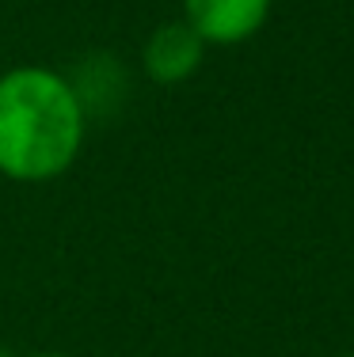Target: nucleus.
<instances>
[{"label":"nucleus","mask_w":354,"mask_h":357,"mask_svg":"<svg viewBox=\"0 0 354 357\" xmlns=\"http://www.w3.org/2000/svg\"><path fill=\"white\" fill-rule=\"evenodd\" d=\"M88 110L65 73L15 65L0 73V175L12 183H54L77 164Z\"/></svg>","instance_id":"obj_1"},{"label":"nucleus","mask_w":354,"mask_h":357,"mask_svg":"<svg viewBox=\"0 0 354 357\" xmlns=\"http://www.w3.org/2000/svg\"><path fill=\"white\" fill-rule=\"evenodd\" d=\"M271 15V0H183V15L206 46H240L256 38Z\"/></svg>","instance_id":"obj_2"},{"label":"nucleus","mask_w":354,"mask_h":357,"mask_svg":"<svg viewBox=\"0 0 354 357\" xmlns=\"http://www.w3.org/2000/svg\"><path fill=\"white\" fill-rule=\"evenodd\" d=\"M202 57H206V42L183 20H168L141 46V69L160 88H175L202 69Z\"/></svg>","instance_id":"obj_3"},{"label":"nucleus","mask_w":354,"mask_h":357,"mask_svg":"<svg viewBox=\"0 0 354 357\" xmlns=\"http://www.w3.org/2000/svg\"><path fill=\"white\" fill-rule=\"evenodd\" d=\"M27 357H69V354H27Z\"/></svg>","instance_id":"obj_4"},{"label":"nucleus","mask_w":354,"mask_h":357,"mask_svg":"<svg viewBox=\"0 0 354 357\" xmlns=\"http://www.w3.org/2000/svg\"><path fill=\"white\" fill-rule=\"evenodd\" d=\"M343 357H354V354H343Z\"/></svg>","instance_id":"obj_5"}]
</instances>
